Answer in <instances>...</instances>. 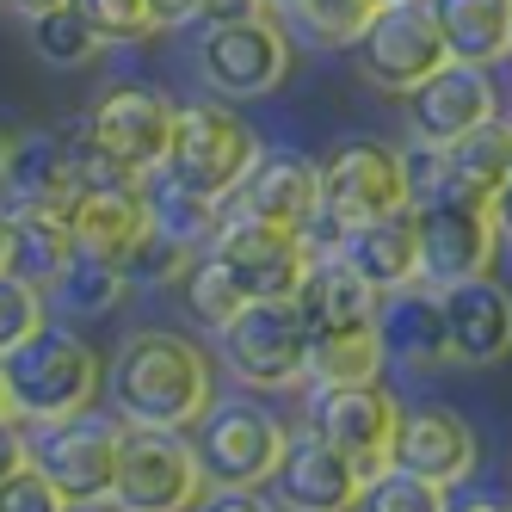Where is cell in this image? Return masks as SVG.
<instances>
[{
  "mask_svg": "<svg viewBox=\"0 0 512 512\" xmlns=\"http://www.w3.org/2000/svg\"><path fill=\"white\" fill-rule=\"evenodd\" d=\"M105 395L124 426L192 432L198 414L216 401V364L198 340L173 334V327H136L105 364Z\"/></svg>",
  "mask_w": 512,
  "mask_h": 512,
  "instance_id": "1",
  "label": "cell"
},
{
  "mask_svg": "<svg viewBox=\"0 0 512 512\" xmlns=\"http://www.w3.org/2000/svg\"><path fill=\"white\" fill-rule=\"evenodd\" d=\"M260 130H253L229 99H192L173 105V130H167V155L149 179H161L167 192H186L198 204L229 210L247 167L260 161Z\"/></svg>",
  "mask_w": 512,
  "mask_h": 512,
  "instance_id": "2",
  "label": "cell"
},
{
  "mask_svg": "<svg viewBox=\"0 0 512 512\" xmlns=\"http://www.w3.org/2000/svg\"><path fill=\"white\" fill-rule=\"evenodd\" d=\"M105 395V358L68 321H44L25 346L0 358V401L25 426L75 420Z\"/></svg>",
  "mask_w": 512,
  "mask_h": 512,
  "instance_id": "3",
  "label": "cell"
},
{
  "mask_svg": "<svg viewBox=\"0 0 512 512\" xmlns=\"http://www.w3.org/2000/svg\"><path fill=\"white\" fill-rule=\"evenodd\" d=\"M192 62L216 99H272L290 81L297 44L278 13H247V19H198Z\"/></svg>",
  "mask_w": 512,
  "mask_h": 512,
  "instance_id": "4",
  "label": "cell"
},
{
  "mask_svg": "<svg viewBox=\"0 0 512 512\" xmlns=\"http://www.w3.org/2000/svg\"><path fill=\"white\" fill-rule=\"evenodd\" d=\"M118 445H124V420H118V414H93V408L75 414V420L25 426V457L50 475V488L62 494L68 512H81V506H112Z\"/></svg>",
  "mask_w": 512,
  "mask_h": 512,
  "instance_id": "5",
  "label": "cell"
},
{
  "mask_svg": "<svg viewBox=\"0 0 512 512\" xmlns=\"http://www.w3.org/2000/svg\"><path fill=\"white\" fill-rule=\"evenodd\" d=\"M284 438L290 426L253 395H229V401H210L192 426V451L204 463V482L210 488H266L272 469L284 457Z\"/></svg>",
  "mask_w": 512,
  "mask_h": 512,
  "instance_id": "6",
  "label": "cell"
},
{
  "mask_svg": "<svg viewBox=\"0 0 512 512\" xmlns=\"http://www.w3.org/2000/svg\"><path fill=\"white\" fill-rule=\"evenodd\" d=\"M414 223H420V284L451 290L463 278H488L500 260V229L482 192H457L438 186L414 198Z\"/></svg>",
  "mask_w": 512,
  "mask_h": 512,
  "instance_id": "7",
  "label": "cell"
},
{
  "mask_svg": "<svg viewBox=\"0 0 512 512\" xmlns=\"http://www.w3.org/2000/svg\"><path fill=\"white\" fill-rule=\"evenodd\" d=\"M204 253L235 278L241 303H284V297H297V284H303V272L315 260V241L229 204L216 216V235H210Z\"/></svg>",
  "mask_w": 512,
  "mask_h": 512,
  "instance_id": "8",
  "label": "cell"
},
{
  "mask_svg": "<svg viewBox=\"0 0 512 512\" xmlns=\"http://www.w3.org/2000/svg\"><path fill=\"white\" fill-rule=\"evenodd\" d=\"M204 488H210L204 463H198L186 432L124 426L118 482H112V506L118 512H192L204 500Z\"/></svg>",
  "mask_w": 512,
  "mask_h": 512,
  "instance_id": "9",
  "label": "cell"
},
{
  "mask_svg": "<svg viewBox=\"0 0 512 512\" xmlns=\"http://www.w3.org/2000/svg\"><path fill=\"white\" fill-rule=\"evenodd\" d=\"M414 204L408 192V155L389 149L377 136H346L334 155L321 161V223L327 229H358L377 216Z\"/></svg>",
  "mask_w": 512,
  "mask_h": 512,
  "instance_id": "10",
  "label": "cell"
},
{
  "mask_svg": "<svg viewBox=\"0 0 512 512\" xmlns=\"http://www.w3.org/2000/svg\"><path fill=\"white\" fill-rule=\"evenodd\" d=\"M229 377L247 389H297L309 383V327L297 303H241L223 327H216Z\"/></svg>",
  "mask_w": 512,
  "mask_h": 512,
  "instance_id": "11",
  "label": "cell"
},
{
  "mask_svg": "<svg viewBox=\"0 0 512 512\" xmlns=\"http://www.w3.org/2000/svg\"><path fill=\"white\" fill-rule=\"evenodd\" d=\"M352 50H358V75L377 93H395V99L414 93L438 62H451L445 44H438L426 0H389V7H377V19L364 25V38Z\"/></svg>",
  "mask_w": 512,
  "mask_h": 512,
  "instance_id": "12",
  "label": "cell"
},
{
  "mask_svg": "<svg viewBox=\"0 0 512 512\" xmlns=\"http://www.w3.org/2000/svg\"><path fill=\"white\" fill-rule=\"evenodd\" d=\"M81 124H87V142H93L99 155H112L118 167L149 179L161 167V155H167L173 99L161 87H149V81H112L93 99V112Z\"/></svg>",
  "mask_w": 512,
  "mask_h": 512,
  "instance_id": "13",
  "label": "cell"
},
{
  "mask_svg": "<svg viewBox=\"0 0 512 512\" xmlns=\"http://www.w3.org/2000/svg\"><path fill=\"white\" fill-rule=\"evenodd\" d=\"M408 99V136L414 149H451L457 136H469L475 124L500 118V87L494 68H469V62H438L432 75L401 93Z\"/></svg>",
  "mask_w": 512,
  "mask_h": 512,
  "instance_id": "14",
  "label": "cell"
},
{
  "mask_svg": "<svg viewBox=\"0 0 512 512\" xmlns=\"http://www.w3.org/2000/svg\"><path fill=\"white\" fill-rule=\"evenodd\" d=\"M266 488H272L278 512H352L364 475L340 445H327L315 426H303L284 438V457H278Z\"/></svg>",
  "mask_w": 512,
  "mask_h": 512,
  "instance_id": "15",
  "label": "cell"
},
{
  "mask_svg": "<svg viewBox=\"0 0 512 512\" xmlns=\"http://www.w3.org/2000/svg\"><path fill=\"white\" fill-rule=\"evenodd\" d=\"M395 420H401V401L383 383L321 389L315 408H309V426L327 438V445H340L358 463V475L389 469V457H395Z\"/></svg>",
  "mask_w": 512,
  "mask_h": 512,
  "instance_id": "16",
  "label": "cell"
},
{
  "mask_svg": "<svg viewBox=\"0 0 512 512\" xmlns=\"http://www.w3.org/2000/svg\"><path fill=\"white\" fill-rule=\"evenodd\" d=\"M389 463L420 475V482H432V488H457V482L475 475V463H482V445H475V426L457 408L426 401V408H401V420H395V457Z\"/></svg>",
  "mask_w": 512,
  "mask_h": 512,
  "instance_id": "17",
  "label": "cell"
},
{
  "mask_svg": "<svg viewBox=\"0 0 512 512\" xmlns=\"http://www.w3.org/2000/svg\"><path fill=\"white\" fill-rule=\"evenodd\" d=\"M438 315H445V352H451V364L488 371V364L512 358V290L494 272L438 290Z\"/></svg>",
  "mask_w": 512,
  "mask_h": 512,
  "instance_id": "18",
  "label": "cell"
},
{
  "mask_svg": "<svg viewBox=\"0 0 512 512\" xmlns=\"http://www.w3.org/2000/svg\"><path fill=\"white\" fill-rule=\"evenodd\" d=\"M235 210L266 216V223L290 229V235H315L321 223V167L303 149H260V161L247 167Z\"/></svg>",
  "mask_w": 512,
  "mask_h": 512,
  "instance_id": "19",
  "label": "cell"
},
{
  "mask_svg": "<svg viewBox=\"0 0 512 512\" xmlns=\"http://www.w3.org/2000/svg\"><path fill=\"white\" fill-rule=\"evenodd\" d=\"M81 179H75V136L68 130H25L13 136V161L0 173V210H56L68 216Z\"/></svg>",
  "mask_w": 512,
  "mask_h": 512,
  "instance_id": "20",
  "label": "cell"
},
{
  "mask_svg": "<svg viewBox=\"0 0 512 512\" xmlns=\"http://www.w3.org/2000/svg\"><path fill=\"white\" fill-rule=\"evenodd\" d=\"M377 346H383V364L408 377H432L438 364H451L445 352V315H438V290L432 284H401V290H383L377 303Z\"/></svg>",
  "mask_w": 512,
  "mask_h": 512,
  "instance_id": "21",
  "label": "cell"
},
{
  "mask_svg": "<svg viewBox=\"0 0 512 512\" xmlns=\"http://www.w3.org/2000/svg\"><path fill=\"white\" fill-rule=\"evenodd\" d=\"M334 253L371 284V290H401V284H420V223H414V204H401L377 223H358L334 235Z\"/></svg>",
  "mask_w": 512,
  "mask_h": 512,
  "instance_id": "22",
  "label": "cell"
},
{
  "mask_svg": "<svg viewBox=\"0 0 512 512\" xmlns=\"http://www.w3.org/2000/svg\"><path fill=\"white\" fill-rule=\"evenodd\" d=\"M297 315L309 327V340H327V334H352V327H371L377 321V303H383V290L364 284L340 253H315L303 284H297Z\"/></svg>",
  "mask_w": 512,
  "mask_h": 512,
  "instance_id": "23",
  "label": "cell"
},
{
  "mask_svg": "<svg viewBox=\"0 0 512 512\" xmlns=\"http://www.w3.org/2000/svg\"><path fill=\"white\" fill-rule=\"evenodd\" d=\"M62 223H68V241L75 247L105 253V260L124 266L130 241L149 229V179L142 186H112V192H75Z\"/></svg>",
  "mask_w": 512,
  "mask_h": 512,
  "instance_id": "24",
  "label": "cell"
},
{
  "mask_svg": "<svg viewBox=\"0 0 512 512\" xmlns=\"http://www.w3.org/2000/svg\"><path fill=\"white\" fill-rule=\"evenodd\" d=\"M451 62L494 68L512 56V0H426Z\"/></svg>",
  "mask_w": 512,
  "mask_h": 512,
  "instance_id": "25",
  "label": "cell"
},
{
  "mask_svg": "<svg viewBox=\"0 0 512 512\" xmlns=\"http://www.w3.org/2000/svg\"><path fill=\"white\" fill-rule=\"evenodd\" d=\"M44 297H56L62 315H75V321H99V315H112L130 297V278H124L118 260H105V253L68 247V260H62V272H56V284L44 290Z\"/></svg>",
  "mask_w": 512,
  "mask_h": 512,
  "instance_id": "26",
  "label": "cell"
},
{
  "mask_svg": "<svg viewBox=\"0 0 512 512\" xmlns=\"http://www.w3.org/2000/svg\"><path fill=\"white\" fill-rule=\"evenodd\" d=\"M68 223L56 210H13L7 216V272L25 278L31 290H50L62 260H68Z\"/></svg>",
  "mask_w": 512,
  "mask_h": 512,
  "instance_id": "27",
  "label": "cell"
},
{
  "mask_svg": "<svg viewBox=\"0 0 512 512\" xmlns=\"http://www.w3.org/2000/svg\"><path fill=\"white\" fill-rule=\"evenodd\" d=\"M377 377H383L377 327H352V334L309 340V383L315 389H346V383H377Z\"/></svg>",
  "mask_w": 512,
  "mask_h": 512,
  "instance_id": "28",
  "label": "cell"
},
{
  "mask_svg": "<svg viewBox=\"0 0 512 512\" xmlns=\"http://www.w3.org/2000/svg\"><path fill=\"white\" fill-rule=\"evenodd\" d=\"M278 19H284L290 38H303L315 50H352L364 38V25L377 19V0H297Z\"/></svg>",
  "mask_w": 512,
  "mask_h": 512,
  "instance_id": "29",
  "label": "cell"
},
{
  "mask_svg": "<svg viewBox=\"0 0 512 512\" xmlns=\"http://www.w3.org/2000/svg\"><path fill=\"white\" fill-rule=\"evenodd\" d=\"M31 25V50H38V62H50V68H87V62H99L105 44L99 31L75 13V0L68 7H50V13H38V19H25Z\"/></svg>",
  "mask_w": 512,
  "mask_h": 512,
  "instance_id": "30",
  "label": "cell"
},
{
  "mask_svg": "<svg viewBox=\"0 0 512 512\" xmlns=\"http://www.w3.org/2000/svg\"><path fill=\"white\" fill-rule=\"evenodd\" d=\"M192 260H198V247L167 235L149 216V229H142L130 241V253H124V278H130V290H179V278L192 272Z\"/></svg>",
  "mask_w": 512,
  "mask_h": 512,
  "instance_id": "31",
  "label": "cell"
},
{
  "mask_svg": "<svg viewBox=\"0 0 512 512\" xmlns=\"http://www.w3.org/2000/svg\"><path fill=\"white\" fill-rule=\"evenodd\" d=\"M352 512H451V500H445V488H432V482H420V475L389 463L377 475H364Z\"/></svg>",
  "mask_w": 512,
  "mask_h": 512,
  "instance_id": "32",
  "label": "cell"
},
{
  "mask_svg": "<svg viewBox=\"0 0 512 512\" xmlns=\"http://www.w3.org/2000/svg\"><path fill=\"white\" fill-rule=\"evenodd\" d=\"M179 297H186V315H192L198 327H210V334H216V327H223V321L241 309V290H235V278H229L223 266H216L210 253H198V260H192V272L179 278Z\"/></svg>",
  "mask_w": 512,
  "mask_h": 512,
  "instance_id": "33",
  "label": "cell"
},
{
  "mask_svg": "<svg viewBox=\"0 0 512 512\" xmlns=\"http://www.w3.org/2000/svg\"><path fill=\"white\" fill-rule=\"evenodd\" d=\"M44 321H50L44 315V290H31L25 278L0 272V358H7L13 346H25Z\"/></svg>",
  "mask_w": 512,
  "mask_h": 512,
  "instance_id": "34",
  "label": "cell"
},
{
  "mask_svg": "<svg viewBox=\"0 0 512 512\" xmlns=\"http://www.w3.org/2000/svg\"><path fill=\"white\" fill-rule=\"evenodd\" d=\"M75 13L99 31L105 44H149V38H161L142 0H75Z\"/></svg>",
  "mask_w": 512,
  "mask_h": 512,
  "instance_id": "35",
  "label": "cell"
},
{
  "mask_svg": "<svg viewBox=\"0 0 512 512\" xmlns=\"http://www.w3.org/2000/svg\"><path fill=\"white\" fill-rule=\"evenodd\" d=\"M0 512H68V506H62V494L50 488V475L25 457L7 482H0Z\"/></svg>",
  "mask_w": 512,
  "mask_h": 512,
  "instance_id": "36",
  "label": "cell"
},
{
  "mask_svg": "<svg viewBox=\"0 0 512 512\" xmlns=\"http://www.w3.org/2000/svg\"><path fill=\"white\" fill-rule=\"evenodd\" d=\"M192 512H278V500H266L260 488H204Z\"/></svg>",
  "mask_w": 512,
  "mask_h": 512,
  "instance_id": "37",
  "label": "cell"
},
{
  "mask_svg": "<svg viewBox=\"0 0 512 512\" xmlns=\"http://www.w3.org/2000/svg\"><path fill=\"white\" fill-rule=\"evenodd\" d=\"M142 7H149L155 31H179V25H198L210 0H142Z\"/></svg>",
  "mask_w": 512,
  "mask_h": 512,
  "instance_id": "38",
  "label": "cell"
},
{
  "mask_svg": "<svg viewBox=\"0 0 512 512\" xmlns=\"http://www.w3.org/2000/svg\"><path fill=\"white\" fill-rule=\"evenodd\" d=\"M19 463H25V420L0 408V482H7Z\"/></svg>",
  "mask_w": 512,
  "mask_h": 512,
  "instance_id": "39",
  "label": "cell"
},
{
  "mask_svg": "<svg viewBox=\"0 0 512 512\" xmlns=\"http://www.w3.org/2000/svg\"><path fill=\"white\" fill-rule=\"evenodd\" d=\"M488 210H494V229H500V247H512V173L488 192Z\"/></svg>",
  "mask_w": 512,
  "mask_h": 512,
  "instance_id": "40",
  "label": "cell"
},
{
  "mask_svg": "<svg viewBox=\"0 0 512 512\" xmlns=\"http://www.w3.org/2000/svg\"><path fill=\"white\" fill-rule=\"evenodd\" d=\"M247 13H272L266 0H210L204 19H247Z\"/></svg>",
  "mask_w": 512,
  "mask_h": 512,
  "instance_id": "41",
  "label": "cell"
},
{
  "mask_svg": "<svg viewBox=\"0 0 512 512\" xmlns=\"http://www.w3.org/2000/svg\"><path fill=\"white\" fill-rule=\"evenodd\" d=\"M7 13H19V19H38V13H50V7H68V0H0Z\"/></svg>",
  "mask_w": 512,
  "mask_h": 512,
  "instance_id": "42",
  "label": "cell"
},
{
  "mask_svg": "<svg viewBox=\"0 0 512 512\" xmlns=\"http://www.w3.org/2000/svg\"><path fill=\"white\" fill-rule=\"evenodd\" d=\"M457 512H512V500H494V494H482V500H463Z\"/></svg>",
  "mask_w": 512,
  "mask_h": 512,
  "instance_id": "43",
  "label": "cell"
},
{
  "mask_svg": "<svg viewBox=\"0 0 512 512\" xmlns=\"http://www.w3.org/2000/svg\"><path fill=\"white\" fill-rule=\"evenodd\" d=\"M13 136H19L13 124H0V173H7V161H13Z\"/></svg>",
  "mask_w": 512,
  "mask_h": 512,
  "instance_id": "44",
  "label": "cell"
},
{
  "mask_svg": "<svg viewBox=\"0 0 512 512\" xmlns=\"http://www.w3.org/2000/svg\"><path fill=\"white\" fill-rule=\"evenodd\" d=\"M0 272H7V210H0Z\"/></svg>",
  "mask_w": 512,
  "mask_h": 512,
  "instance_id": "45",
  "label": "cell"
},
{
  "mask_svg": "<svg viewBox=\"0 0 512 512\" xmlns=\"http://www.w3.org/2000/svg\"><path fill=\"white\" fill-rule=\"evenodd\" d=\"M266 7H272V13H290V7H297V0H266Z\"/></svg>",
  "mask_w": 512,
  "mask_h": 512,
  "instance_id": "46",
  "label": "cell"
},
{
  "mask_svg": "<svg viewBox=\"0 0 512 512\" xmlns=\"http://www.w3.org/2000/svg\"><path fill=\"white\" fill-rule=\"evenodd\" d=\"M377 7H389V0H377Z\"/></svg>",
  "mask_w": 512,
  "mask_h": 512,
  "instance_id": "47",
  "label": "cell"
},
{
  "mask_svg": "<svg viewBox=\"0 0 512 512\" xmlns=\"http://www.w3.org/2000/svg\"><path fill=\"white\" fill-rule=\"evenodd\" d=\"M0 408H7V401H0Z\"/></svg>",
  "mask_w": 512,
  "mask_h": 512,
  "instance_id": "48",
  "label": "cell"
}]
</instances>
